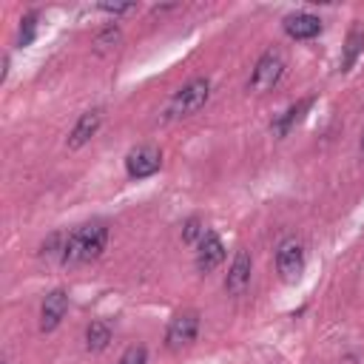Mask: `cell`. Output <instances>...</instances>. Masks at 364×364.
Returning a JSON list of instances; mask_svg holds the SVG:
<instances>
[{"label": "cell", "instance_id": "obj_1", "mask_svg": "<svg viewBox=\"0 0 364 364\" xmlns=\"http://www.w3.org/2000/svg\"><path fill=\"white\" fill-rule=\"evenodd\" d=\"M108 245V228L102 222H85L77 225L74 230L65 233V247H63V264L65 267H82L94 259L102 256Z\"/></svg>", "mask_w": 364, "mask_h": 364}, {"label": "cell", "instance_id": "obj_2", "mask_svg": "<svg viewBox=\"0 0 364 364\" xmlns=\"http://www.w3.org/2000/svg\"><path fill=\"white\" fill-rule=\"evenodd\" d=\"M210 100V80L208 77H196L191 82H185L168 102L165 108V117L168 119H182V117H191L196 114L205 102Z\"/></svg>", "mask_w": 364, "mask_h": 364}, {"label": "cell", "instance_id": "obj_3", "mask_svg": "<svg viewBox=\"0 0 364 364\" xmlns=\"http://www.w3.org/2000/svg\"><path fill=\"white\" fill-rule=\"evenodd\" d=\"M282 74H284V54H282L279 48H267V51L256 60L247 88H250L253 94H267V91H273V88L279 85Z\"/></svg>", "mask_w": 364, "mask_h": 364}, {"label": "cell", "instance_id": "obj_4", "mask_svg": "<svg viewBox=\"0 0 364 364\" xmlns=\"http://www.w3.org/2000/svg\"><path fill=\"white\" fill-rule=\"evenodd\" d=\"M199 333V313L196 310H182L171 318L168 330H165V347L168 350H182L188 344H193Z\"/></svg>", "mask_w": 364, "mask_h": 364}, {"label": "cell", "instance_id": "obj_5", "mask_svg": "<svg viewBox=\"0 0 364 364\" xmlns=\"http://www.w3.org/2000/svg\"><path fill=\"white\" fill-rule=\"evenodd\" d=\"M276 270L284 282H296L304 270V247L296 236H287L279 247H276Z\"/></svg>", "mask_w": 364, "mask_h": 364}, {"label": "cell", "instance_id": "obj_6", "mask_svg": "<svg viewBox=\"0 0 364 364\" xmlns=\"http://www.w3.org/2000/svg\"><path fill=\"white\" fill-rule=\"evenodd\" d=\"M159 168H162V154H159V148H154V145H136V148H131L128 156H125V173H128L131 179L154 176Z\"/></svg>", "mask_w": 364, "mask_h": 364}, {"label": "cell", "instance_id": "obj_7", "mask_svg": "<svg viewBox=\"0 0 364 364\" xmlns=\"http://www.w3.org/2000/svg\"><path fill=\"white\" fill-rule=\"evenodd\" d=\"M250 273H253V259L247 250H236L230 267H228V276H225V290L230 296H242L250 284Z\"/></svg>", "mask_w": 364, "mask_h": 364}, {"label": "cell", "instance_id": "obj_8", "mask_svg": "<svg viewBox=\"0 0 364 364\" xmlns=\"http://www.w3.org/2000/svg\"><path fill=\"white\" fill-rule=\"evenodd\" d=\"M222 259H225V245H222V239H219L213 230H205V236H202L199 245H196V270H199V273H210V270H216V267L222 264Z\"/></svg>", "mask_w": 364, "mask_h": 364}, {"label": "cell", "instance_id": "obj_9", "mask_svg": "<svg viewBox=\"0 0 364 364\" xmlns=\"http://www.w3.org/2000/svg\"><path fill=\"white\" fill-rule=\"evenodd\" d=\"M68 313V293L65 290H51L46 299H43V307H40V330L43 333H51Z\"/></svg>", "mask_w": 364, "mask_h": 364}, {"label": "cell", "instance_id": "obj_10", "mask_svg": "<svg viewBox=\"0 0 364 364\" xmlns=\"http://www.w3.org/2000/svg\"><path fill=\"white\" fill-rule=\"evenodd\" d=\"M102 125V108H91L85 114H80V119L74 122L71 134H68V148H82L85 142H91V136H97Z\"/></svg>", "mask_w": 364, "mask_h": 364}, {"label": "cell", "instance_id": "obj_11", "mask_svg": "<svg viewBox=\"0 0 364 364\" xmlns=\"http://www.w3.org/2000/svg\"><path fill=\"white\" fill-rule=\"evenodd\" d=\"M284 31L293 40H313L321 34V20L310 11H296V14L284 17Z\"/></svg>", "mask_w": 364, "mask_h": 364}, {"label": "cell", "instance_id": "obj_12", "mask_svg": "<svg viewBox=\"0 0 364 364\" xmlns=\"http://www.w3.org/2000/svg\"><path fill=\"white\" fill-rule=\"evenodd\" d=\"M361 48H364V23H361V20H355V23L350 26V31H347V40H344L341 71H350V68L355 65V60H358Z\"/></svg>", "mask_w": 364, "mask_h": 364}, {"label": "cell", "instance_id": "obj_13", "mask_svg": "<svg viewBox=\"0 0 364 364\" xmlns=\"http://www.w3.org/2000/svg\"><path fill=\"white\" fill-rule=\"evenodd\" d=\"M310 105H313V100H310V97H307V100H299L296 105H290L282 117H276V122H273V134H276V136H287V134L299 125V119L304 117V111H307Z\"/></svg>", "mask_w": 364, "mask_h": 364}, {"label": "cell", "instance_id": "obj_14", "mask_svg": "<svg viewBox=\"0 0 364 364\" xmlns=\"http://www.w3.org/2000/svg\"><path fill=\"white\" fill-rule=\"evenodd\" d=\"M108 341H111V324L102 321V318L91 321L88 330H85V347H88L91 353H100V350L108 347Z\"/></svg>", "mask_w": 364, "mask_h": 364}, {"label": "cell", "instance_id": "obj_15", "mask_svg": "<svg viewBox=\"0 0 364 364\" xmlns=\"http://www.w3.org/2000/svg\"><path fill=\"white\" fill-rule=\"evenodd\" d=\"M119 40H122V31H119V26H105V28H102V31L94 37V51H97V54L114 51Z\"/></svg>", "mask_w": 364, "mask_h": 364}, {"label": "cell", "instance_id": "obj_16", "mask_svg": "<svg viewBox=\"0 0 364 364\" xmlns=\"http://www.w3.org/2000/svg\"><path fill=\"white\" fill-rule=\"evenodd\" d=\"M34 34H37V14L34 11H28L23 20H20V34H17V46L23 48V46H31V40H34Z\"/></svg>", "mask_w": 364, "mask_h": 364}, {"label": "cell", "instance_id": "obj_17", "mask_svg": "<svg viewBox=\"0 0 364 364\" xmlns=\"http://www.w3.org/2000/svg\"><path fill=\"white\" fill-rule=\"evenodd\" d=\"M63 247H65V233H51L46 242H43V247H40V256H46V259H51V256H57V259H63Z\"/></svg>", "mask_w": 364, "mask_h": 364}, {"label": "cell", "instance_id": "obj_18", "mask_svg": "<svg viewBox=\"0 0 364 364\" xmlns=\"http://www.w3.org/2000/svg\"><path fill=\"white\" fill-rule=\"evenodd\" d=\"M205 236V228H202V222L193 216V219H188L185 222V230H182V242H188V245H199V239Z\"/></svg>", "mask_w": 364, "mask_h": 364}, {"label": "cell", "instance_id": "obj_19", "mask_svg": "<svg viewBox=\"0 0 364 364\" xmlns=\"http://www.w3.org/2000/svg\"><path fill=\"white\" fill-rule=\"evenodd\" d=\"M117 364H148V350H145L142 344H134V347H128V350L119 355Z\"/></svg>", "mask_w": 364, "mask_h": 364}, {"label": "cell", "instance_id": "obj_20", "mask_svg": "<svg viewBox=\"0 0 364 364\" xmlns=\"http://www.w3.org/2000/svg\"><path fill=\"white\" fill-rule=\"evenodd\" d=\"M100 11H105V14H114V17H122V14H131V11H136V6H134V3H102V6H100Z\"/></svg>", "mask_w": 364, "mask_h": 364}, {"label": "cell", "instance_id": "obj_21", "mask_svg": "<svg viewBox=\"0 0 364 364\" xmlns=\"http://www.w3.org/2000/svg\"><path fill=\"white\" fill-rule=\"evenodd\" d=\"M361 156H364V134H361Z\"/></svg>", "mask_w": 364, "mask_h": 364}]
</instances>
